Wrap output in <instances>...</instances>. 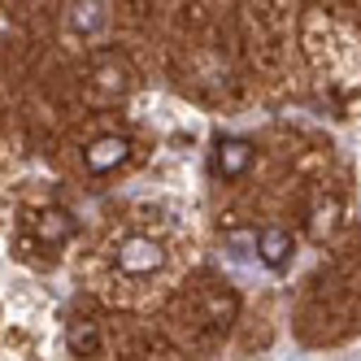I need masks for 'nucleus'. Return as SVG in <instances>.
<instances>
[{
    "label": "nucleus",
    "mask_w": 361,
    "mask_h": 361,
    "mask_svg": "<svg viewBox=\"0 0 361 361\" xmlns=\"http://www.w3.org/2000/svg\"><path fill=\"white\" fill-rule=\"evenodd\" d=\"M257 252H262V262L270 270H279L292 257V235H288V231H279V226H270V231H262V240H257Z\"/></svg>",
    "instance_id": "20e7f679"
},
{
    "label": "nucleus",
    "mask_w": 361,
    "mask_h": 361,
    "mask_svg": "<svg viewBox=\"0 0 361 361\" xmlns=\"http://www.w3.org/2000/svg\"><path fill=\"white\" fill-rule=\"evenodd\" d=\"M70 348L74 353H96V344H100V331H96V322H70Z\"/></svg>",
    "instance_id": "0eeeda50"
},
{
    "label": "nucleus",
    "mask_w": 361,
    "mask_h": 361,
    "mask_svg": "<svg viewBox=\"0 0 361 361\" xmlns=\"http://www.w3.org/2000/svg\"><path fill=\"white\" fill-rule=\"evenodd\" d=\"M100 83H105L109 92H114V87H126V74H122V66H118V70H114V66H105V70H100Z\"/></svg>",
    "instance_id": "1a4fd4ad"
},
{
    "label": "nucleus",
    "mask_w": 361,
    "mask_h": 361,
    "mask_svg": "<svg viewBox=\"0 0 361 361\" xmlns=\"http://www.w3.org/2000/svg\"><path fill=\"white\" fill-rule=\"evenodd\" d=\"M348 114H357V118H361V96H353V100H348Z\"/></svg>",
    "instance_id": "9d476101"
},
{
    "label": "nucleus",
    "mask_w": 361,
    "mask_h": 361,
    "mask_svg": "<svg viewBox=\"0 0 361 361\" xmlns=\"http://www.w3.org/2000/svg\"><path fill=\"white\" fill-rule=\"evenodd\" d=\"M335 214H340V204H335V200L318 204V209H314V235H326V231L335 226Z\"/></svg>",
    "instance_id": "6e6552de"
},
{
    "label": "nucleus",
    "mask_w": 361,
    "mask_h": 361,
    "mask_svg": "<svg viewBox=\"0 0 361 361\" xmlns=\"http://www.w3.org/2000/svg\"><path fill=\"white\" fill-rule=\"evenodd\" d=\"M126 157H131V140H126V135H100V140H96V144H87V152H83V161H87V170H92V174L118 170Z\"/></svg>",
    "instance_id": "f03ea898"
},
{
    "label": "nucleus",
    "mask_w": 361,
    "mask_h": 361,
    "mask_svg": "<svg viewBox=\"0 0 361 361\" xmlns=\"http://www.w3.org/2000/svg\"><path fill=\"white\" fill-rule=\"evenodd\" d=\"M161 262H166V252H161V244L157 240H148V235H126L122 244H118V270L122 274H152V270H161Z\"/></svg>",
    "instance_id": "f257e3e1"
},
{
    "label": "nucleus",
    "mask_w": 361,
    "mask_h": 361,
    "mask_svg": "<svg viewBox=\"0 0 361 361\" xmlns=\"http://www.w3.org/2000/svg\"><path fill=\"white\" fill-rule=\"evenodd\" d=\"M105 18H109V9H105V5H70V9H66L70 31H79V35L100 31V27H105Z\"/></svg>",
    "instance_id": "423d86ee"
},
{
    "label": "nucleus",
    "mask_w": 361,
    "mask_h": 361,
    "mask_svg": "<svg viewBox=\"0 0 361 361\" xmlns=\"http://www.w3.org/2000/svg\"><path fill=\"white\" fill-rule=\"evenodd\" d=\"M35 226H39V235H44L48 244H66V240L74 235V231H79V222H74L66 209H44Z\"/></svg>",
    "instance_id": "39448f33"
},
{
    "label": "nucleus",
    "mask_w": 361,
    "mask_h": 361,
    "mask_svg": "<svg viewBox=\"0 0 361 361\" xmlns=\"http://www.w3.org/2000/svg\"><path fill=\"white\" fill-rule=\"evenodd\" d=\"M252 161V144L248 140H218V152H214V170L222 178H240Z\"/></svg>",
    "instance_id": "7ed1b4c3"
}]
</instances>
